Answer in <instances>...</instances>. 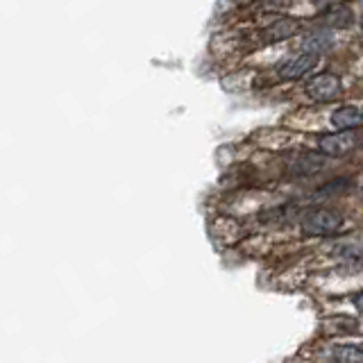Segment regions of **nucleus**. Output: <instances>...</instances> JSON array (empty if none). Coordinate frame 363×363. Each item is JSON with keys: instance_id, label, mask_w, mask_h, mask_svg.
<instances>
[{"instance_id": "1", "label": "nucleus", "mask_w": 363, "mask_h": 363, "mask_svg": "<svg viewBox=\"0 0 363 363\" xmlns=\"http://www.w3.org/2000/svg\"><path fill=\"white\" fill-rule=\"evenodd\" d=\"M300 223H302V232L309 236H334L347 227L345 216L329 207H315L311 211H306Z\"/></svg>"}, {"instance_id": "2", "label": "nucleus", "mask_w": 363, "mask_h": 363, "mask_svg": "<svg viewBox=\"0 0 363 363\" xmlns=\"http://www.w3.org/2000/svg\"><path fill=\"white\" fill-rule=\"evenodd\" d=\"M359 132L357 130H340L332 134L318 136V152L325 157H345L354 147H359Z\"/></svg>"}, {"instance_id": "3", "label": "nucleus", "mask_w": 363, "mask_h": 363, "mask_svg": "<svg viewBox=\"0 0 363 363\" xmlns=\"http://www.w3.org/2000/svg\"><path fill=\"white\" fill-rule=\"evenodd\" d=\"M304 91H306V96L315 102H329L340 96L343 82H340V77L334 73H320V75H313L309 82H306Z\"/></svg>"}, {"instance_id": "4", "label": "nucleus", "mask_w": 363, "mask_h": 363, "mask_svg": "<svg viewBox=\"0 0 363 363\" xmlns=\"http://www.w3.org/2000/svg\"><path fill=\"white\" fill-rule=\"evenodd\" d=\"M315 62H318V55H313L309 50H302L300 55L289 57V60L279 66L277 73L281 79H300L311 71V68L315 66Z\"/></svg>"}, {"instance_id": "5", "label": "nucleus", "mask_w": 363, "mask_h": 363, "mask_svg": "<svg viewBox=\"0 0 363 363\" xmlns=\"http://www.w3.org/2000/svg\"><path fill=\"white\" fill-rule=\"evenodd\" d=\"M325 159L327 157L320 152H298L291 159L289 168L293 175H311V173H318V170H323Z\"/></svg>"}, {"instance_id": "6", "label": "nucleus", "mask_w": 363, "mask_h": 363, "mask_svg": "<svg viewBox=\"0 0 363 363\" xmlns=\"http://www.w3.org/2000/svg\"><path fill=\"white\" fill-rule=\"evenodd\" d=\"M361 123H363V116H361V111L359 107H338L334 113H332V125L336 130H357L361 128Z\"/></svg>"}, {"instance_id": "7", "label": "nucleus", "mask_w": 363, "mask_h": 363, "mask_svg": "<svg viewBox=\"0 0 363 363\" xmlns=\"http://www.w3.org/2000/svg\"><path fill=\"white\" fill-rule=\"evenodd\" d=\"M323 21L329 28H347L352 23V11L345 5H332L323 14Z\"/></svg>"}, {"instance_id": "8", "label": "nucleus", "mask_w": 363, "mask_h": 363, "mask_svg": "<svg viewBox=\"0 0 363 363\" xmlns=\"http://www.w3.org/2000/svg\"><path fill=\"white\" fill-rule=\"evenodd\" d=\"M334 359L340 363H361L363 361V350L359 345H338L334 352Z\"/></svg>"}, {"instance_id": "9", "label": "nucleus", "mask_w": 363, "mask_h": 363, "mask_svg": "<svg viewBox=\"0 0 363 363\" xmlns=\"http://www.w3.org/2000/svg\"><path fill=\"white\" fill-rule=\"evenodd\" d=\"M293 32H295V26H293V23H289V21H277L275 26H272V28L266 32V37H268V41H281V39L291 37Z\"/></svg>"}, {"instance_id": "10", "label": "nucleus", "mask_w": 363, "mask_h": 363, "mask_svg": "<svg viewBox=\"0 0 363 363\" xmlns=\"http://www.w3.org/2000/svg\"><path fill=\"white\" fill-rule=\"evenodd\" d=\"M329 43H332V41H329L327 34L315 32V34H311V37L302 43V48H304V50H309V52H313V55H318V52L327 50V48H329Z\"/></svg>"}]
</instances>
